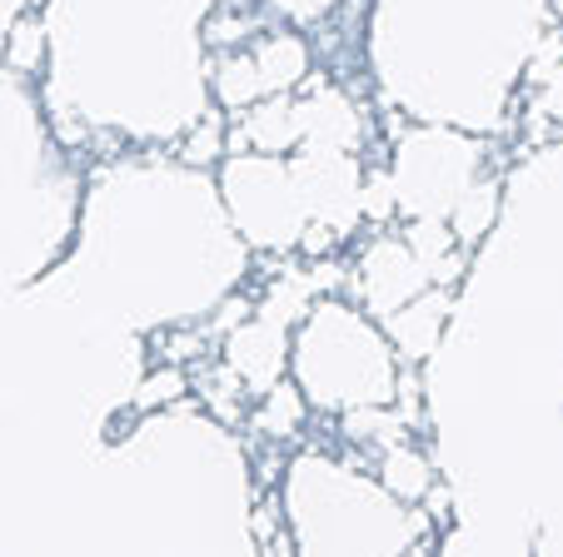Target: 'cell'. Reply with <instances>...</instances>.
<instances>
[{"label": "cell", "mask_w": 563, "mask_h": 557, "mask_svg": "<svg viewBox=\"0 0 563 557\" xmlns=\"http://www.w3.org/2000/svg\"><path fill=\"white\" fill-rule=\"evenodd\" d=\"M289 175H295L299 204H305L309 220L334 224L340 234H350L354 224L364 220L360 214V165H354L350 149H309L289 159Z\"/></svg>", "instance_id": "obj_1"}, {"label": "cell", "mask_w": 563, "mask_h": 557, "mask_svg": "<svg viewBox=\"0 0 563 557\" xmlns=\"http://www.w3.org/2000/svg\"><path fill=\"white\" fill-rule=\"evenodd\" d=\"M224 364L245 379L250 393H265L285 379V364H289V334H285V319L275 314H255V319H240V324L224 334Z\"/></svg>", "instance_id": "obj_2"}, {"label": "cell", "mask_w": 563, "mask_h": 557, "mask_svg": "<svg viewBox=\"0 0 563 557\" xmlns=\"http://www.w3.org/2000/svg\"><path fill=\"white\" fill-rule=\"evenodd\" d=\"M429 285H434V279H429L424 259H419L405 239H374L360 264V289L374 314H394L399 304L424 294Z\"/></svg>", "instance_id": "obj_3"}, {"label": "cell", "mask_w": 563, "mask_h": 557, "mask_svg": "<svg viewBox=\"0 0 563 557\" xmlns=\"http://www.w3.org/2000/svg\"><path fill=\"white\" fill-rule=\"evenodd\" d=\"M449 309H454V289L429 285L424 294H415L409 304L384 314V334H389V344H394V358H399V364H415V368L424 364L439 348V338H444Z\"/></svg>", "instance_id": "obj_4"}, {"label": "cell", "mask_w": 563, "mask_h": 557, "mask_svg": "<svg viewBox=\"0 0 563 557\" xmlns=\"http://www.w3.org/2000/svg\"><path fill=\"white\" fill-rule=\"evenodd\" d=\"M295 145H305V120H299V100H289V90L265 96L234 115L230 125V149L234 155H289Z\"/></svg>", "instance_id": "obj_5"}, {"label": "cell", "mask_w": 563, "mask_h": 557, "mask_svg": "<svg viewBox=\"0 0 563 557\" xmlns=\"http://www.w3.org/2000/svg\"><path fill=\"white\" fill-rule=\"evenodd\" d=\"M299 120H305L309 149H354V140H360V110L334 85H314L299 100Z\"/></svg>", "instance_id": "obj_6"}, {"label": "cell", "mask_w": 563, "mask_h": 557, "mask_svg": "<svg viewBox=\"0 0 563 557\" xmlns=\"http://www.w3.org/2000/svg\"><path fill=\"white\" fill-rule=\"evenodd\" d=\"M379 483L389 488L399 503H424V493L434 488V468H429L424 453L399 438V443H389L379 458Z\"/></svg>", "instance_id": "obj_7"}, {"label": "cell", "mask_w": 563, "mask_h": 557, "mask_svg": "<svg viewBox=\"0 0 563 557\" xmlns=\"http://www.w3.org/2000/svg\"><path fill=\"white\" fill-rule=\"evenodd\" d=\"M255 65H260V75H265L269 96L295 90V85L309 75V45L299 41V35H289V31L265 35V41L255 45Z\"/></svg>", "instance_id": "obj_8"}, {"label": "cell", "mask_w": 563, "mask_h": 557, "mask_svg": "<svg viewBox=\"0 0 563 557\" xmlns=\"http://www.w3.org/2000/svg\"><path fill=\"white\" fill-rule=\"evenodd\" d=\"M210 85H214V100H220L224 110H250L255 100L269 96L265 75H260V65H255V51L224 55V60L214 65V80Z\"/></svg>", "instance_id": "obj_9"}, {"label": "cell", "mask_w": 563, "mask_h": 557, "mask_svg": "<svg viewBox=\"0 0 563 557\" xmlns=\"http://www.w3.org/2000/svg\"><path fill=\"white\" fill-rule=\"evenodd\" d=\"M494 220H499V179L468 185V190L459 194V204L449 210V230H454V239L464 244V249H474V244L494 230Z\"/></svg>", "instance_id": "obj_10"}, {"label": "cell", "mask_w": 563, "mask_h": 557, "mask_svg": "<svg viewBox=\"0 0 563 557\" xmlns=\"http://www.w3.org/2000/svg\"><path fill=\"white\" fill-rule=\"evenodd\" d=\"M260 413H255V428L269 433V438H289V433H299V423H305V393L295 389V383L279 379L275 389L260 393Z\"/></svg>", "instance_id": "obj_11"}, {"label": "cell", "mask_w": 563, "mask_h": 557, "mask_svg": "<svg viewBox=\"0 0 563 557\" xmlns=\"http://www.w3.org/2000/svg\"><path fill=\"white\" fill-rule=\"evenodd\" d=\"M409 423L399 419V413H384V403H360V409H344V438L350 443H379V448H389V443H399V433H405Z\"/></svg>", "instance_id": "obj_12"}, {"label": "cell", "mask_w": 563, "mask_h": 557, "mask_svg": "<svg viewBox=\"0 0 563 557\" xmlns=\"http://www.w3.org/2000/svg\"><path fill=\"white\" fill-rule=\"evenodd\" d=\"M405 244L424 259V269H434L444 254H454V249H464V244L454 239V230H449L439 214H419V220H409V230H405Z\"/></svg>", "instance_id": "obj_13"}, {"label": "cell", "mask_w": 563, "mask_h": 557, "mask_svg": "<svg viewBox=\"0 0 563 557\" xmlns=\"http://www.w3.org/2000/svg\"><path fill=\"white\" fill-rule=\"evenodd\" d=\"M41 60H45V25L35 15H21L11 25V35H5V65L21 75H35Z\"/></svg>", "instance_id": "obj_14"}, {"label": "cell", "mask_w": 563, "mask_h": 557, "mask_svg": "<svg viewBox=\"0 0 563 557\" xmlns=\"http://www.w3.org/2000/svg\"><path fill=\"white\" fill-rule=\"evenodd\" d=\"M245 393H250L245 379H240L230 364H220L210 379H200V399L210 403L220 419H240V413H245Z\"/></svg>", "instance_id": "obj_15"}, {"label": "cell", "mask_w": 563, "mask_h": 557, "mask_svg": "<svg viewBox=\"0 0 563 557\" xmlns=\"http://www.w3.org/2000/svg\"><path fill=\"white\" fill-rule=\"evenodd\" d=\"M185 393H190V374H185L180 364H170V368H155L145 383L135 389V409L140 413H150V409H165V403H180Z\"/></svg>", "instance_id": "obj_16"}, {"label": "cell", "mask_w": 563, "mask_h": 557, "mask_svg": "<svg viewBox=\"0 0 563 557\" xmlns=\"http://www.w3.org/2000/svg\"><path fill=\"white\" fill-rule=\"evenodd\" d=\"M220 155H230V130H224L220 120L210 115L205 125L190 130V140H185L180 159H185V165H195V169H205V165H214Z\"/></svg>", "instance_id": "obj_17"}, {"label": "cell", "mask_w": 563, "mask_h": 557, "mask_svg": "<svg viewBox=\"0 0 563 557\" xmlns=\"http://www.w3.org/2000/svg\"><path fill=\"white\" fill-rule=\"evenodd\" d=\"M394 210H399V194H394V175H384V169L364 175V185H360V214H364V220H389Z\"/></svg>", "instance_id": "obj_18"}, {"label": "cell", "mask_w": 563, "mask_h": 557, "mask_svg": "<svg viewBox=\"0 0 563 557\" xmlns=\"http://www.w3.org/2000/svg\"><path fill=\"white\" fill-rule=\"evenodd\" d=\"M250 31H255V25H250L245 15H220V21L205 25V41H210V45H240Z\"/></svg>", "instance_id": "obj_19"}, {"label": "cell", "mask_w": 563, "mask_h": 557, "mask_svg": "<svg viewBox=\"0 0 563 557\" xmlns=\"http://www.w3.org/2000/svg\"><path fill=\"white\" fill-rule=\"evenodd\" d=\"M539 115H549L553 125H563V60L549 70V80H543L539 90Z\"/></svg>", "instance_id": "obj_20"}, {"label": "cell", "mask_w": 563, "mask_h": 557, "mask_svg": "<svg viewBox=\"0 0 563 557\" xmlns=\"http://www.w3.org/2000/svg\"><path fill=\"white\" fill-rule=\"evenodd\" d=\"M279 15H289V21H319V15H330L340 0H269Z\"/></svg>", "instance_id": "obj_21"}, {"label": "cell", "mask_w": 563, "mask_h": 557, "mask_svg": "<svg viewBox=\"0 0 563 557\" xmlns=\"http://www.w3.org/2000/svg\"><path fill=\"white\" fill-rule=\"evenodd\" d=\"M424 503H429V517H434V523H449V508H454V493L434 483V488L424 493Z\"/></svg>", "instance_id": "obj_22"}, {"label": "cell", "mask_w": 563, "mask_h": 557, "mask_svg": "<svg viewBox=\"0 0 563 557\" xmlns=\"http://www.w3.org/2000/svg\"><path fill=\"white\" fill-rule=\"evenodd\" d=\"M549 5H553V15H559V21H563V0H549Z\"/></svg>", "instance_id": "obj_23"}, {"label": "cell", "mask_w": 563, "mask_h": 557, "mask_svg": "<svg viewBox=\"0 0 563 557\" xmlns=\"http://www.w3.org/2000/svg\"><path fill=\"white\" fill-rule=\"evenodd\" d=\"M25 5H31V11H41V5H45V0H25Z\"/></svg>", "instance_id": "obj_24"}]
</instances>
